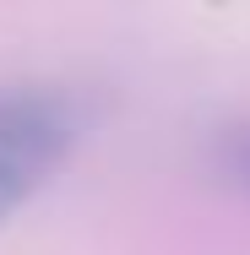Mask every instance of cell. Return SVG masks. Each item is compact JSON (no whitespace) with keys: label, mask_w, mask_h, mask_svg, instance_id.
Masks as SVG:
<instances>
[{"label":"cell","mask_w":250,"mask_h":255,"mask_svg":"<svg viewBox=\"0 0 250 255\" xmlns=\"http://www.w3.org/2000/svg\"><path fill=\"white\" fill-rule=\"evenodd\" d=\"M82 136V109L54 87H0V228L44 190Z\"/></svg>","instance_id":"1"},{"label":"cell","mask_w":250,"mask_h":255,"mask_svg":"<svg viewBox=\"0 0 250 255\" xmlns=\"http://www.w3.org/2000/svg\"><path fill=\"white\" fill-rule=\"evenodd\" d=\"M212 168H218L229 185L250 190V120L218 130V141H212Z\"/></svg>","instance_id":"2"}]
</instances>
